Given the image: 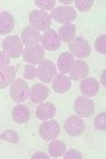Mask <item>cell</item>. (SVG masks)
<instances>
[{
    "label": "cell",
    "instance_id": "obj_13",
    "mask_svg": "<svg viewBox=\"0 0 106 159\" xmlns=\"http://www.w3.org/2000/svg\"><path fill=\"white\" fill-rule=\"evenodd\" d=\"M80 90L84 97H94L100 90V84L94 78H84L80 83Z\"/></svg>",
    "mask_w": 106,
    "mask_h": 159
},
{
    "label": "cell",
    "instance_id": "obj_33",
    "mask_svg": "<svg viewBox=\"0 0 106 159\" xmlns=\"http://www.w3.org/2000/svg\"><path fill=\"white\" fill-rule=\"evenodd\" d=\"M104 75H105V71L103 72V76H102V83H103V86H105V80H104Z\"/></svg>",
    "mask_w": 106,
    "mask_h": 159
},
{
    "label": "cell",
    "instance_id": "obj_28",
    "mask_svg": "<svg viewBox=\"0 0 106 159\" xmlns=\"http://www.w3.org/2000/svg\"><path fill=\"white\" fill-rule=\"evenodd\" d=\"M34 3L36 7L41 10H52L55 7V0H35Z\"/></svg>",
    "mask_w": 106,
    "mask_h": 159
},
{
    "label": "cell",
    "instance_id": "obj_9",
    "mask_svg": "<svg viewBox=\"0 0 106 159\" xmlns=\"http://www.w3.org/2000/svg\"><path fill=\"white\" fill-rule=\"evenodd\" d=\"M56 75L55 65L49 60H43L38 64L37 76L43 83H51V81Z\"/></svg>",
    "mask_w": 106,
    "mask_h": 159
},
{
    "label": "cell",
    "instance_id": "obj_14",
    "mask_svg": "<svg viewBox=\"0 0 106 159\" xmlns=\"http://www.w3.org/2000/svg\"><path fill=\"white\" fill-rule=\"evenodd\" d=\"M55 114H56V107L51 102L41 103L35 111L36 118L38 120H40V121H46V120L52 119L55 116Z\"/></svg>",
    "mask_w": 106,
    "mask_h": 159
},
{
    "label": "cell",
    "instance_id": "obj_32",
    "mask_svg": "<svg viewBox=\"0 0 106 159\" xmlns=\"http://www.w3.org/2000/svg\"><path fill=\"white\" fill-rule=\"evenodd\" d=\"M32 159H37V158H45V159H48L49 156L47 155L46 153L44 152H37V153H34L32 156H31Z\"/></svg>",
    "mask_w": 106,
    "mask_h": 159
},
{
    "label": "cell",
    "instance_id": "obj_34",
    "mask_svg": "<svg viewBox=\"0 0 106 159\" xmlns=\"http://www.w3.org/2000/svg\"><path fill=\"white\" fill-rule=\"evenodd\" d=\"M72 1H61V3H65V4H69V3H71Z\"/></svg>",
    "mask_w": 106,
    "mask_h": 159
},
{
    "label": "cell",
    "instance_id": "obj_7",
    "mask_svg": "<svg viewBox=\"0 0 106 159\" xmlns=\"http://www.w3.org/2000/svg\"><path fill=\"white\" fill-rule=\"evenodd\" d=\"M38 133H39L40 138H43L45 141H51L56 139L59 136L61 127H59V124L56 120L50 119L48 121L41 123Z\"/></svg>",
    "mask_w": 106,
    "mask_h": 159
},
{
    "label": "cell",
    "instance_id": "obj_3",
    "mask_svg": "<svg viewBox=\"0 0 106 159\" xmlns=\"http://www.w3.org/2000/svg\"><path fill=\"white\" fill-rule=\"evenodd\" d=\"M30 25L35 30L47 31L51 27V15L47 12L40 11V10H34L29 14Z\"/></svg>",
    "mask_w": 106,
    "mask_h": 159
},
{
    "label": "cell",
    "instance_id": "obj_17",
    "mask_svg": "<svg viewBox=\"0 0 106 159\" xmlns=\"http://www.w3.org/2000/svg\"><path fill=\"white\" fill-rule=\"evenodd\" d=\"M89 73V67L84 61L76 60L74 61L73 67L70 71V79L74 81H80L86 78Z\"/></svg>",
    "mask_w": 106,
    "mask_h": 159
},
{
    "label": "cell",
    "instance_id": "obj_20",
    "mask_svg": "<svg viewBox=\"0 0 106 159\" xmlns=\"http://www.w3.org/2000/svg\"><path fill=\"white\" fill-rule=\"evenodd\" d=\"M74 64V56L69 52H63L58 58V67L63 74L70 73Z\"/></svg>",
    "mask_w": 106,
    "mask_h": 159
},
{
    "label": "cell",
    "instance_id": "obj_22",
    "mask_svg": "<svg viewBox=\"0 0 106 159\" xmlns=\"http://www.w3.org/2000/svg\"><path fill=\"white\" fill-rule=\"evenodd\" d=\"M76 33V27L72 24L64 25L58 29V36L61 40L64 43H70L74 37Z\"/></svg>",
    "mask_w": 106,
    "mask_h": 159
},
{
    "label": "cell",
    "instance_id": "obj_11",
    "mask_svg": "<svg viewBox=\"0 0 106 159\" xmlns=\"http://www.w3.org/2000/svg\"><path fill=\"white\" fill-rule=\"evenodd\" d=\"M43 48L48 51H55L61 47L62 40L54 30H47L40 38Z\"/></svg>",
    "mask_w": 106,
    "mask_h": 159
},
{
    "label": "cell",
    "instance_id": "obj_16",
    "mask_svg": "<svg viewBox=\"0 0 106 159\" xmlns=\"http://www.w3.org/2000/svg\"><path fill=\"white\" fill-rule=\"evenodd\" d=\"M40 33L37 30H35L34 28L31 27V25L25 27L24 31L21 32V42L25 46L38 45V43L40 42Z\"/></svg>",
    "mask_w": 106,
    "mask_h": 159
},
{
    "label": "cell",
    "instance_id": "obj_30",
    "mask_svg": "<svg viewBox=\"0 0 106 159\" xmlns=\"http://www.w3.org/2000/svg\"><path fill=\"white\" fill-rule=\"evenodd\" d=\"M63 157L65 159H82L83 155L81 152L76 150H69L68 152H65Z\"/></svg>",
    "mask_w": 106,
    "mask_h": 159
},
{
    "label": "cell",
    "instance_id": "obj_12",
    "mask_svg": "<svg viewBox=\"0 0 106 159\" xmlns=\"http://www.w3.org/2000/svg\"><path fill=\"white\" fill-rule=\"evenodd\" d=\"M49 88L40 83L34 84L29 90V98L33 103H43L49 97Z\"/></svg>",
    "mask_w": 106,
    "mask_h": 159
},
{
    "label": "cell",
    "instance_id": "obj_24",
    "mask_svg": "<svg viewBox=\"0 0 106 159\" xmlns=\"http://www.w3.org/2000/svg\"><path fill=\"white\" fill-rule=\"evenodd\" d=\"M0 139L10 143H17L19 141V136L15 130L13 129H6L1 135H0Z\"/></svg>",
    "mask_w": 106,
    "mask_h": 159
},
{
    "label": "cell",
    "instance_id": "obj_15",
    "mask_svg": "<svg viewBox=\"0 0 106 159\" xmlns=\"http://www.w3.org/2000/svg\"><path fill=\"white\" fill-rule=\"evenodd\" d=\"M71 88V79L65 74H58L52 80V89L58 93H65Z\"/></svg>",
    "mask_w": 106,
    "mask_h": 159
},
{
    "label": "cell",
    "instance_id": "obj_27",
    "mask_svg": "<svg viewBox=\"0 0 106 159\" xmlns=\"http://www.w3.org/2000/svg\"><path fill=\"white\" fill-rule=\"evenodd\" d=\"M94 126L100 130H105L106 129V112L103 111L94 118Z\"/></svg>",
    "mask_w": 106,
    "mask_h": 159
},
{
    "label": "cell",
    "instance_id": "obj_2",
    "mask_svg": "<svg viewBox=\"0 0 106 159\" xmlns=\"http://www.w3.org/2000/svg\"><path fill=\"white\" fill-rule=\"evenodd\" d=\"M29 85L22 79H15L10 88V97L15 103H22L29 97Z\"/></svg>",
    "mask_w": 106,
    "mask_h": 159
},
{
    "label": "cell",
    "instance_id": "obj_18",
    "mask_svg": "<svg viewBox=\"0 0 106 159\" xmlns=\"http://www.w3.org/2000/svg\"><path fill=\"white\" fill-rule=\"evenodd\" d=\"M31 118V111L25 105H17L12 110V119L18 124L27 123Z\"/></svg>",
    "mask_w": 106,
    "mask_h": 159
},
{
    "label": "cell",
    "instance_id": "obj_4",
    "mask_svg": "<svg viewBox=\"0 0 106 159\" xmlns=\"http://www.w3.org/2000/svg\"><path fill=\"white\" fill-rule=\"evenodd\" d=\"M69 50L73 56H76L79 58H86L90 55L91 48L88 43V40L84 37L77 36L69 43Z\"/></svg>",
    "mask_w": 106,
    "mask_h": 159
},
{
    "label": "cell",
    "instance_id": "obj_21",
    "mask_svg": "<svg viewBox=\"0 0 106 159\" xmlns=\"http://www.w3.org/2000/svg\"><path fill=\"white\" fill-rule=\"evenodd\" d=\"M15 68L13 66L0 69V89H6L15 80Z\"/></svg>",
    "mask_w": 106,
    "mask_h": 159
},
{
    "label": "cell",
    "instance_id": "obj_25",
    "mask_svg": "<svg viewBox=\"0 0 106 159\" xmlns=\"http://www.w3.org/2000/svg\"><path fill=\"white\" fill-rule=\"evenodd\" d=\"M94 0H76L74 4L76 7V10L80 12H87L94 6Z\"/></svg>",
    "mask_w": 106,
    "mask_h": 159
},
{
    "label": "cell",
    "instance_id": "obj_26",
    "mask_svg": "<svg viewBox=\"0 0 106 159\" xmlns=\"http://www.w3.org/2000/svg\"><path fill=\"white\" fill-rule=\"evenodd\" d=\"M94 48L101 54H106V35H100L94 42Z\"/></svg>",
    "mask_w": 106,
    "mask_h": 159
},
{
    "label": "cell",
    "instance_id": "obj_8",
    "mask_svg": "<svg viewBox=\"0 0 106 159\" xmlns=\"http://www.w3.org/2000/svg\"><path fill=\"white\" fill-rule=\"evenodd\" d=\"M64 130L71 137H77L84 133L85 123L77 116H69L64 122Z\"/></svg>",
    "mask_w": 106,
    "mask_h": 159
},
{
    "label": "cell",
    "instance_id": "obj_6",
    "mask_svg": "<svg viewBox=\"0 0 106 159\" xmlns=\"http://www.w3.org/2000/svg\"><path fill=\"white\" fill-rule=\"evenodd\" d=\"M73 109L77 116L89 118L94 114V103L87 97H77L73 103Z\"/></svg>",
    "mask_w": 106,
    "mask_h": 159
},
{
    "label": "cell",
    "instance_id": "obj_19",
    "mask_svg": "<svg viewBox=\"0 0 106 159\" xmlns=\"http://www.w3.org/2000/svg\"><path fill=\"white\" fill-rule=\"evenodd\" d=\"M15 20L11 13L4 11L0 13V35H7L14 29Z\"/></svg>",
    "mask_w": 106,
    "mask_h": 159
},
{
    "label": "cell",
    "instance_id": "obj_5",
    "mask_svg": "<svg viewBox=\"0 0 106 159\" xmlns=\"http://www.w3.org/2000/svg\"><path fill=\"white\" fill-rule=\"evenodd\" d=\"M51 18H53L59 24L69 25L76 19V12L70 6L58 7L53 9L52 13H51Z\"/></svg>",
    "mask_w": 106,
    "mask_h": 159
},
{
    "label": "cell",
    "instance_id": "obj_23",
    "mask_svg": "<svg viewBox=\"0 0 106 159\" xmlns=\"http://www.w3.org/2000/svg\"><path fill=\"white\" fill-rule=\"evenodd\" d=\"M67 145L64 141L62 140H52L51 143L48 147V151H49V155L53 158H58L63 156L66 152Z\"/></svg>",
    "mask_w": 106,
    "mask_h": 159
},
{
    "label": "cell",
    "instance_id": "obj_29",
    "mask_svg": "<svg viewBox=\"0 0 106 159\" xmlns=\"http://www.w3.org/2000/svg\"><path fill=\"white\" fill-rule=\"evenodd\" d=\"M24 76L27 80H33L34 78L37 76V69H36L34 66H32V65L25 66Z\"/></svg>",
    "mask_w": 106,
    "mask_h": 159
},
{
    "label": "cell",
    "instance_id": "obj_1",
    "mask_svg": "<svg viewBox=\"0 0 106 159\" xmlns=\"http://www.w3.org/2000/svg\"><path fill=\"white\" fill-rule=\"evenodd\" d=\"M2 49L10 58H18L22 54L24 46L21 39L17 35H9L3 39Z\"/></svg>",
    "mask_w": 106,
    "mask_h": 159
},
{
    "label": "cell",
    "instance_id": "obj_10",
    "mask_svg": "<svg viewBox=\"0 0 106 159\" xmlns=\"http://www.w3.org/2000/svg\"><path fill=\"white\" fill-rule=\"evenodd\" d=\"M45 52L43 47L39 45L27 46L25 49L22 51V57L25 63H29L30 65H38L44 60Z\"/></svg>",
    "mask_w": 106,
    "mask_h": 159
},
{
    "label": "cell",
    "instance_id": "obj_31",
    "mask_svg": "<svg viewBox=\"0 0 106 159\" xmlns=\"http://www.w3.org/2000/svg\"><path fill=\"white\" fill-rule=\"evenodd\" d=\"M10 63V57L4 52L0 51V69L7 67Z\"/></svg>",
    "mask_w": 106,
    "mask_h": 159
}]
</instances>
